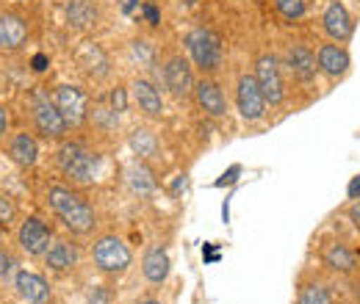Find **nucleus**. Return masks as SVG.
Masks as SVG:
<instances>
[{
	"label": "nucleus",
	"mask_w": 360,
	"mask_h": 304,
	"mask_svg": "<svg viewBox=\"0 0 360 304\" xmlns=\"http://www.w3.org/2000/svg\"><path fill=\"white\" fill-rule=\"evenodd\" d=\"M45 199H47V208L64 221V227L72 235H89L91 230H94L97 213H94V208L86 202V197L78 194L75 188H70V185H50Z\"/></svg>",
	"instance_id": "nucleus-1"
},
{
	"label": "nucleus",
	"mask_w": 360,
	"mask_h": 304,
	"mask_svg": "<svg viewBox=\"0 0 360 304\" xmlns=\"http://www.w3.org/2000/svg\"><path fill=\"white\" fill-rule=\"evenodd\" d=\"M58 166L64 177L72 183V185H89L94 183V174L100 169V155L91 152L81 144H72V141H64L61 150H58Z\"/></svg>",
	"instance_id": "nucleus-2"
},
{
	"label": "nucleus",
	"mask_w": 360,
	"mask_h": 304,
	"mask_svg": "<svg viewBox=\"0 0 360 304\" xmlns=\"http://www.w3.org/2000/svg\"><path fill=\"white\" fill-rule=\"evenodd\" d=\"M91 260L97 265V271H103L108 277H120V274H125L131 268L134 252L120 235L105 232L91 244Z\"/></svg>",
	"instance_id": "nucleus-3"
},
{
	"label": "nucleus",
	"mask_w": 360,
	"mask_h": 304,
	"mask_svg": "<svg viewBox=\"0 0 360 304\" xmlns=\"http://www.w3.org/2000/svg\"><path fill=\"white\" fill-rule=\"evenodd\" d=\"M186 50L191 64L202 75H214L222 67V39L211 28H194L186 34Z\"/></svg>",
	"instance_id": "nucleus-4"
},
{
	"label": "nucleus",
	"mask_w": 360,
	"mask_h": 304,
	"mask_svg": "<svg viewBox=\"0 0 360 304\" xmlns=\"http://www.w3.org/2000/svg\"><path fill=\"white\" fill-rule=\"evenodd\" d=\"M158 75H161L164 88H169L172 97L188 100V97L194 94V84H197V78H194V67H191L188 58H183V53H169V55L161 61Z\"/></svg>",
	"instance_id": "nucleus-5"
},
{
	"label": "nucleus",
	"mask_w": 360,
	"mask_h": 304,
	"mask_svg": "<svg viewBox=\"0 0 360 304\" xmlns=\"http://www.w3.org/2000/svg\"><path fill=\"white\" fill-rule=\"evenodd\" d=\"M31 117H34V128L45 136L47 141H67V133H70V125L67 119L61 117V111L56 108L53 97L39 91L31 103Z\"/></svg>",
	"instance_id": "nucleus-6"
},
{
	"label": "nucleus",
	"mask_w": 360,
	"mask_h": 304,
	"mask_svg": "<svg viewBox=\"0 0 360 304\" xmlns=\"http://www.w3.org/2000/svg\"><path fill=\"white\" fill-rule=\"evenodd\" d=\"M236 108H238L244 122H261L266 117L269 103H266V97H264V91H261L252 72H244L236 81Z\"/></svg>",
	"instance_id": "nucleus-7"
},
{
	"label": "nucleus",
	"mask_w": 360,
	"mask_h": 304,
	"mask_svg": "<svg viewBox=\"0 0 360 304\" xmlns=\"http://www.w3.org/2000/svg\"><path fill=\"white\" fill-rule=\"evenodd\" d=\"M252 75H255V81H258V86H261L269 105L277 108V105L285 103V81H283V67H280L277 55H271V53L258 55Z\"/></svg>",
	"instance_id": "nucleus-8"
},
{
	"label": "nucleus",
	"mask_w": 360,
	"mask_h": 304,
	"mask_svg": "<svg viewBox=\"0 0 360 304\" xmlns=\"http://www.w3.org/2000/svg\"><path fill=\"white\" fill-rule=\"evenodd\" d=\"M53 103H56V108L61 111V117L67 119V125L70 128H78V125H84L86 119H89V97L84 94V88L78 86H70V84H61V86L53 88Z\"/></svg>",
	"instance_id": "nucleus-9"
},
{
	"label": "nucleus",
	"mask_w": 360,
	"mask_h": 304,
	"mask_svg": "<svg viewBox=\"0 0 360 304\" xmlns=\"http://www.w3.org/2000/svg\"><path fill=\"white\" fill-rule=\"evenodd\" d=\"M316 64H319V75H324L330 81H341L352 70V55L344 44L327 39L316 47Z\"/></svg>",
	"instance_id": "nucleus-10"
},
{
	"label": "nucleus",
	"mask_w": 360,
	"mask_h": 304,
	"mask_svg": "<svg viewBox=\"0 0 360 304\" xmlns=\"http://www.w3.org/2000/svg\"><path fill=\"white\" fill-rule=\"evenodd\" d=\"M17 244L25 255L31 258H45V252L53 244V230L47 227V221L37 216H28L17 227Z\"/></svg>",
	"instance_id": "nucleus-11"
},
{
	"label": "nucleus",
	"mask_w": 360,
	"mask_h": 304,
	"mask_svg": "<svg viewBox=\"0 0 360 304\" xmlns=\"http://www.w3.org/2000/svg\"><path fill=\"white\" fill-rule=\"evenodd\" d=\"M321 265L330 271V274H338V277H358L360 274V258L352 246H347L344 241H330L321 246L319 252Z\"/></svg>",
	"instance_id": "nucleus-12"
},
{
	"label": "nucleus",
	"mask_w": 360,
	"mask_h": 304,
	"mask_svg": "<svg viewBox=\"0 0 360 304\" xmlns=\"http://www.w3.org/2000/svg\"><path fill=\"white\" fill-rule=\"evenodd\" d=\"M321 28H324L330 42L347 44L355 34V20H352V14L347 11V6L341 0H330L324 14H321Z\"/></svg>",
	"instance_id": "nucleus-13"
},
{
	"label": "nucleus",
	"mask_w": 360,
	"mask_h": 304,
	"mask_svg": "<svg viewBox=\"0 0 360 304\" xmlns=\"http://www.w3.org/2000/svg\"><path fill=\"white\" fill-rule=\"evenodd\" d=\"M194 103L200 105V111H205V117H225L227 114V100H225V91L222 86L211 78V75H202L197 84H194Z\"/></svg>",
	"instance_id": "nucleus-14"
},
{
	"label": "nucleus",
	"mask_w": 360,
	"mask_h": 304,
	"mask_svg": "<svg viewBox=\"0 0 360 304\" xmlns=\"http://www.w3.org/2000/svg\"><path fill=\"white\" fill-rule=\"evenodd\" d=\"M285 64H288L291 75H294L300 84H305V86H311V84L316 81V75H319L316 50H311L308 44H302V42H294L291 47H288V53H285Z\"/></svg>",
	"instance_id": "nucleus-15"
},
{
	"label": "nucleus",
	"mask_w": 360,
	"mask_h": 304,
	"mask_svg": "<svg viewBox=\"0 0 360 304\" xmlns=\"http://www.w3.org/2000/svg\"><path fill=\"white\" fill-rule=\"evenodd\" d=\"M14 291L20 293V299L28 304H50L53 302V288L42 274L37 271H17L14 274Z\"/></svg>",
	"instance_id": "nucleus-16"
},
{
	"label": "nucleus",
	"mask_w": 360,
	"mask_h": 304,
	"mask_svg": "<svg viewBox=\"0 0 360 304\" xmlns=\"http://www.w3.org/2000/svg\"><path fill=\"white\" fill-rule=\"evenodd\" d=\"M131 94H134V103L139 105V111L150 119H161L164 117V97H161V88L155 86L153 81L147 78H136L134 86H131Z\"/></svg>",
	"instance_id": "nucleus-17"
},
{
	"label": "nucleus",
	"mask_w": 360,
	"mask_h": 304,
	"mask_svg": "<svg viewBox=\"0 0 360 304\" xmlns=\"http://www.w3.org/2000/svg\"><path fill=\"white\" fill-rule=\"evenodd\" d=\"M172 271V260H169V252L167 246H150L141 258V274L150 285H164L167 277Z\"/></svg>",
	"instance_id": "nucleus-18"
},
{
	"label": "nucleus",
	"mask_w": 360,
	"mask_h": 304,
	"mask_svg": "<svg viewBox=\"0 0 360 304\" xmlns=\"http://www.w3.org/2000/svg\"><path fill=\"white\" fill-rule=\"evenodd\" d=\"M297 304H335V291L319 274L305 277L297 285Z\"/></svg>",
	"instance_id": "nucleus-19"
},
{
	"label": "nucleus",
	"mask_w": 360,
	"mask_h": 304,
	"mask_svg": "<svg viewBox=\"0 0 360 304\" xmlns=\"http://www.w3.org/2000/svg\"><path fill=\"white\" fill-rule=\"evenodd\" d=\"M8 158H11L20 169L34 166V164L39 161V144H37V138L28 131L14 133V136L8 138Z\"/></svg>",
	"instance_id": "nucleus-20"
},
{
	"label": "nucleus",
	"mask_w": 360,
	"mask_h": 304,
	"mask_svg": "<svg viewBox=\"0 0 360 304\" xmlns=\"http://www.w3.org/2000/svg\"><path fill=\"white\" fill-rule=\"evenodd\" d=\"M81 260V252L72 241H53L50 249L45 252V265L56 274H67L72 271Z\"/></svg>",
	"instance_id": "nucleus-21"
},
{
	"label": "nucleus",
	"mask_w": 360,
	"mask_h": 304,
	"mask_svg": "<svg viewBox=\"0 0 360 304\" xmlns=\"http://www.w3.org/2000/svg\"><path fill=\"white\" fill-rule=\"evenodd\" d=\"M25 42H28V22L14 11H3L0 14V47L20 50Z\"/></svg>",
	"instance_id": "nucleus-22"
},
{
	"label": "nucleus",
	"mask_w": 360,
	"mask_h": 304,
	"mask_svg": "<svg viewBox=\"0 0 360 304\" xmlns=\"http://www.w3.org/2000/svg\"><path fill=\"white\" fill-rule=\"evenodd\" d=\"M125 177H128V185L134 188L136 194H153L155 191V174L153 169L147 166V161H141V158H136L128 164V169H125Z\"/></svg>",
	"instance_id": "nucleus-23"
},
{
	"label": "nucleus",
	"mask_w": 360,
	"mask_h": 304,
	"mask_svg": "<svg viewBox=\"0 0 360 304\" xmlns=\"http://www.w3.org/2000/svg\"><path fill=\"white\" fill-rule=\"evenodd\" d=\"M128 144H131V150H134L136 158H141V161H150V158H155L158 155V138H155V133L147 131V128H134L131 133V138H128Z\"/></svg>",
	"instance_id": "nucleus-24"
},
{
	"label": "nucleus",
	"mask_w": 360,
	"mask_h": 304,
	"mask_svg": "<svg viewBox=\"0 0 360 304\" xmlns=\"http://www.w3.org/2000/svg\"><path fill=\"white\" fill-rule=\"evenodd\" d=\"M67 22L72 28H89L97 22V6L91 0H70L67 3Z\"/></svg>",
	"instance_id": "nucleus-25"
},
{
	"label": "nucleus",
	"mask_w": 360,
	"mask_h": 304,
	"mask_svg": "<svg viewBox=\"0 0 360 304\" xmlns=\"http://www.w3.org/2000/svg\"><path fill=\"white\" fill-rule=\"evenodd\" d=\"M89 122L100 131H114L117 122H120V114L105 103V100H97L89 105Z\"/></svg>",
	"instance_id": "nucleus-26"
},
{
	"label": "nucleus",
	"mask_w": 360,
	"mask_h": 304,
	"mask_svg": "<svg viewBox=\"0 0 360 304\" xmlns=\"http://www.w3.org/2000/svg\"><path fill=\"white\" fill-rule=\"evenodd\" d=\"M274 8H277V14H280L283 20L297 22V20L305 17V11H308V0H274Z\"/></svg>",
	"instance_id": "nucleus-27"
},
{
	"label": "nucleus",
	"mask_w": 360,
	"mask_h": 304,
	"mask_svg": "<svg viewBox=\"0 0 360 304\" xmlns=\"http://www.w3.org/2000/svg\"><path fill=\"white\" fill-rule=\"evenodd\" d=\"M14 221H17V205L11 202V197H8V194H3V191H0V227H6V230H8Z\"/></svg>",
	"instance_id": "nucleus-28"
},
{
	"label": "nucleus",
	"mask_w": 360,
	"mask_h": 304,
	"mask_svg": "<svg viewBox=\"0 0 360 304\" xmlns=\"http://www.w3.org/2000/svg\"><path fill=\"white\" fill-rule=\"evenodd\" d=\"M108 105L117 111V114H125L128 111V88L125 86H114L108 94Z\"/></svg>",
	"instance_id": "nucleus-29"
},
{
	"label": "nucleus",
	"mask_w": 360,
	"mask_h": 304,
	"mask_svg": "<svg viewBox=\"0 0 360 304\" xmlns=\"http://www.w3.org/2000/svg\"><path fill=\"white\" fill-rule=\"evenodd\" d=\"M111 299H114V293H111L108 285H94V288L89 291V299H86V302L89 304H111Z\"/></svg>",
	"instance_id": "nucleus-30"
},
{
	"label": "nucleus",
	"mask_w": 360,
	"mask_h": 304,
	"mask_svg": "<svg viewBox=\"0 0 360 304\" xmlns=\"http://www.w3.org/2000/svg\"><path fill=\"white\" fill-rule=\"evenodd\" d=\"M17 268V260L11 252H6V246H0V277H11Z\"/></svg>",
	"instance_id": "nucleus-31"
},
{
	"label": "nucleus",
	"mask_w": 360,
	"mask_h": 304,
	"mask_svg": "<svg viewBox=\"0 0 360 304\" xmlns=\"http://www.w3.org/2000/svg\"><path fill=\"white\" fill-rule=\"evenodd\" d=\"M347 218L352 221V227L360 230V199H355L352 205H349V211H347Z\"/></svg>",
	"instance_id": "nucleus-32"
},
{
	"label": "nucleus",
	"mask_w": 360,
	"mask_h": 304,
	"mask_svg": "<svg viewBox=\"0 0 360 304\" xmlns=\"http://www.w3.org/2000/svg\"><path fill=\"white\" fill-rule=\"evenodd\" d=\"M141 11H144V17L150 20V25H158V22H161V17H158V8H155L153 3H144V6H141Z\"/></svg>",
	"instance_id": "nucleus-33"
},
{
	"label": "nucleus",
	"mask_w": 360,
	"mask_h": 304,
	"mask_svg": "<svg viewBox=\"0 0 360 304\" xmlns=\"http://www.w3.org/2000/svg\"><path fill=\"white\" fill-rule=\"evenodd\" d=\"M347 194H349V199H360V174L358 177H352V183H349Z\"/></svg>",
	"instance_id": "nucleus-34"
},
{
	"label": "nucleus",
	"mask_w": 360,
	"mask_h": 304,
	"mask_svg": "<svg viewBox=\"0 0 360 304\" xmlns=\"http://www.w3.org/2000/svg\"><path fill=\"white\" fill-rule=\"evenodd\" d=\"M6 131H8V114H6V108L0 105V138L6 136Z\"/></svg>",
	"instance_id": "nucleus-35"
},
{
	"label": "nucleus",
	"mask_w": 360,
	"mask_h": 304,
	"mask_svg": "<svg viewBox=\"0 0 360 304\" xmlns=\"http://www.w3.org/2000/svg\"><path fill=\"white\" fill-rule=\"evenodd\" d=\"M45 64H47L45 55H37V58H34V70H39V72H42V70H45Z\"/></svg>",
	"instance_id": "nucleus-36"
},
{
	"label": "nucleus",
	"mask_w": 360,
	"mask_h": 304,
	"mask_svg": "<svg viewBox=\"0 0 360 304\" xmlns=\"http://www.w3.org/2000/svg\"><path fill=\"white\" fill-rule=\"evenodd\" d=\"M134 304H158L155 299H150V296H144V299H136Z\"/></svg>",
	"instance_id": "nucleus-37"
},
{
	"label": "nucleus",
	"mask_w": 360,
	"mask_h": 304,
	"mask_svg": "<svg viewBox=\"0 0 360 304\" xmlns=\"http://www.w3.org/2000/svg\"><path fill=\"white\" fill-rule=\"evenodd\" d=\"M355 299H358V304H360V277L355 279Z\"/></svg>",
	"instance_id": "nucleus-38"
},
{
	"label": "nucleus",
	"mask_w": 360,
	"mask_h": 304,
	"mask_svg": "<svg viewBox=\"0 0 360 304\" xmlns=\"http://www.w3.org/2000/svg\"><path fill=\"white\" fill-rule=\"evenodd\" d=\"M3 241H6V227H0V246H3Z\"/></svg>",
	"instance_id": "nucleus-39"
}]
</instances>
